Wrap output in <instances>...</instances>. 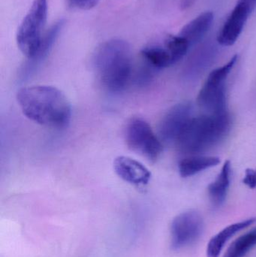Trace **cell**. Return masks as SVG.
I'll use <instances>...</instances> for the list:
<instances>
[{"label":"cell","mask_w":256,"mask_h":257,"mask_svg":"<svg viewBox=\"0 0 256 257\" xmlns=\"http://www.w3.org/2000/svg\"><path fill=\"white\" fill-rule=\"evenodd\" d=\"M17 100L23 114L38 124L63 128L70 122V102L61 90L52 86H30L20 89Z\"/></svg>","instance_id":"6da1fadb"},{"label":"cell","mask_w":256,"mask_h":257,"mask_svg":"<svg viewBox=\"0 0 256 257\" xmlns=\"http://www.w3.org/2000/svg\"><path fill=\"white\" fill-rule=\"evenodd\" d=\"M93 66L101 84L111 93L124 90L132 75V53L129 44L111 39L99 45L93 56Z\"/></svg>","instance_id":"7a4b0ae2"},{"label":"cell","mask_w":256,"mask_h":257,"mask_svg":"<svg viewBox=\"0 0 256 257\" xmlns=\"http://www.w3.org/2000/svg\"><path fill=\"white\" fill-rule=\"evenodd\" d=\"M231 117L229 113L204 114L194 117L177 139V149L188 155H200L219 145L229 133Z\"/></svg>","instance_id":"3957f363"},{"label":"cell","mask_w":256,"mask_h":257,"mask_svg":"<svg viewBox=\"0 0 256 257\" xmlns=\"http://www.w3.org/2000/svg\"><path fill=\"white\" fill-rule=\"evenodd\" d=\"M238 56H233L223 66L213 69L206 79L197 98V103L204 114H219L227 112L226 81Z\"/></svg>","instance_id":"277c9868"},{"label":"cell","mask_w":256,"mask_h":257,"mask_svg":"<svg viewBox=\"0 0 256 257\" xmlns=\"http://www.w3.org/2000/svg\"><path fill=\"white\" fill-rule=\"evenodd\" d=\"M48 16L47 0H34L31 8L18 28L16 40L20 51L29 60L39 53L44 36L42 30Z\"/></svg>","instance_id":"5b68a950"},{"label":"cell","mask_w":256,"mask_h":257,"mask_svg":"<svg viewBox=\"0 0 256 257\" xmlns=\"http://www.w3.org/2000/svg\"><path fill=\"white\" fill-rule=\"evenodd\" d=\"M126 145L134 152L155 162L160 157L163 144L144 119L134 117L128 122L125 130Z\"/></svg>","instance_id":"8992f818"},{"label":"cell","mask_w":256,"mask_h":257,"mask_svg":"<svg viewBox=\"0 0 256 257\" xmlns=\"http://www.w3.org/2000/svg\"><path fill=\"white\" fill-rule=\"evenodd\" d=\"M202 216L195 210H189L177 215L171 226V245L179 250L199 239L204 231Z\"/></svg>","instance_id":"52a82bcc"},{"label":"cell","mask_w":256,"mask_h":257,"mask_svg":"<svg viewBox=\"0 0 256 257\" xmlns=\"http://www.w3.org/2000/svg\"><path fill=\"white\" fill-rule=\"evenodd\" d=\"M193 107L189 102L173 106L165 114L159 124V137L162 144H175L179 136L192 118Z\"/></svg>","instance_id":"ba28073f"},{"label":"cell","mask_w":256,"mask_h":257,"mask_svg":"<svg viewBox=\"0 0 256 257\" xmlns=\"http://www.w3.org/2000/svg\"><path fill=\"white\" fill-rule=\"evenodd\" d=\"M253 11L246 0H237L216 36V42L222 47L234 45L244 30Z\"/></svg>","instance_id":"9c48e42d"},{"label":"cell","mask_w":256,"mask_h":257,"mask_svg":"<svg viewBox=\"0 0 256 257\" xmlns=\"http://www.w3.org/2000/svg\"><path fill=\"white\" fill-rule=\"evenodd\" d=\"M114 169L122 180L137 187L147 185L151 178L149 169L131 157L125 156L117 157L114 161Z\"/></svg>","instance_id":"30bf717a"},{"label":"cell","mask_w":256,"mask_h":257,"mask_svg":"<svg viewBox=\"0 0 256 257\" xmlns=\"http://www.w3.org/2000/svg\"><path fill=\"white\" fill-rule=\"evenodd\" d=\"M214 22V13L206 11L186 24L180 30L179 35L184 38L191 47L199 43Z\"/></svg>","instance_id":"8fae6325"},{"label":"cell","mask_w":256,"mask_h":257,"mask_svg":"<svg viewBox=\"0 0 256 257\" xmlns=\"http://www.w3.org/2000/svg\"><path fill=\"white\" fill-rule=\"evenodd\" d=\"M255 220V218H249L228 225L212 237L207 244L206 250L207 257H219L228 240L240 231L253 224Z\"/></svg>","instance_id":"7c38bea8"},{"label":"cell","mask_w":256,"mask_h":257,"mask_svg":"<svg viewBox=\"0 0 256 257\" xmlns=\"http://www.w3.org/2000/svg\"><path fill=\"white\" fill-rule=\"evenodd\" d=\"M231 165L229 160L224 163L216 179L207 188L209 199L214 207H219L225 202L231 184Z\"/></svg>","instance_id":"4fadbf2b"},{"label":"cell","mask_w":256,"mask_h":257,"mask_svg":"<svg viewBox=\"0 0 256 257\" xmlns=\"http://www.w3.org/2000/svg\"><path fill=\"white\" fill-rule=\"evenodd\" d=\"M219 163H220V160L217 157L204 155L190 156L179 162V173L182 178H190L207 169L217 166Z\"/></svg>","instance_id":"5bb4252c"},{"label":"cell","mask_w":256,"mask_h":257,"mask_svg":"<svg viewBox=\"0 0 256 257\" xmlns=\"http://www.w3.org/2000/svg\"><path fill=\"white\" fill-rule=\"evenodd\" d=\"M141 56L147 65L154 69H165L174 65L172 57L165 47L150 45L141 50Z\"/></svg>","instance_id":"9a60e30c"},{"label":"cell","mask_w":256,"mask_h":257,"mask_svg":"<svg viewBox=\"0 0 256 257\" xmlns=\"http://www.w3.org/2000/svg\"><path fill=\"white\" fill-rule=\"evenodd\" d=\"M256 246V227L234 240L223 257H245Z\"/></svg>","instance_id":"2e32d148"},{"label":"cell","mask_w":256,"mask_h":257,"mask_svg":"<svg viewBox=\"0 0 256 257\" xmlns=\"http://www.w3.org/2000/svg\"><path fill=\"white\" fill-rule=\"evenodd\" d=\"M191 45L180 35H169L165 40V48L171 54L174 64L186 55Z\"/></svg>","instance_id":"e0dca14e"},{"label":"cell","mask_w":256,"mask_h":257,"mask_svg":"<svg viewBox=\"0 0 256 257\" xmlns=\"http://www.w3.org/2000/svg\"><path fill=\"white\" fill-rule=\"evenodd\" d=\"M67 1L71 6L75 9L87 11L96 7L100 0H67Z\"/></svg>","instance_id":"ac0fdd59"},{"label":"cell","mask_w":256,"mask_h":257,"mask_svg":"<svg viewBox=\"0 0 256 257\" xmlns=\"http://www.w3.org/2000/svg\"><path fill=\"white\" fill-rule=\"evenodd\" d=\"M243 183L249 188H256V169L249 168L245 171Z\"/></svg>","instance_id":"d6986e66"},{"label":"cell","mask_w":256,"mask_h":257,"mask_svg":"<svg viewBox=\"0 0 256 257\" xmlns=\"http://www.w3.org/2000/svg\"><path fill=\"white\" fill-rule=\"evenodd\" d=\"M195 0H180V7L182 10H186L193 5Z\"/></svg>","instance_id":"ffe728a7"},{"label":"cell","mask_w":256,"mask_h":257,"mask_svg":"<svg viewBox=\"0 0 256 257\" xmlns=\"http://www.w3.org/2000/svg\"><path fill=\"white\" fill-rule=\"evenodd\" d=\"M246 1L247 2L248 4L250 6L251 9H252V11L255 10L256 8V0H246Z\"/></svg>","instance_id":"44dd1931"}]
</instances>
